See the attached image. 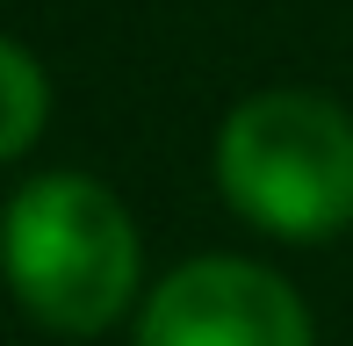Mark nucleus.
Returning a JSON list of instances; mask_svg holds the SVG:
<instances>
[{"mask_svg": "<svg viewBox=\"0 0 353 346\" xmlns=\"http://www.w3.org/2000/svg\"><path fill=\"white\" fill-rule=\"evenodd\" d=\"M0 281L37 332L101 339L152 289L130 202L79 166L29 173L0 202Z\"/></svg>", "mask_w": 353, "mask_h": 346, "instance_id": "1", "label": "nucleus"}, {"mask_svg": "<svg viewBox=\"0 0 353 346\" xmlns=\"http://www.w3.org/2000/svg\"><path fill=\"white\" fill-rule=\"evenodd\" d=\"M130 346H317V318L267 260L195 253L137 296Z\"/></svg>", "mask_w": 353, "mask_h": 346, "instance_id": "3", "label": "nucleus"}, {"mask_svg": "<svg viewBox=\"0 0 353 346\" xmlns=\"http://www.w3.org/2000/svg\"><path fill=\"white\" fill-rule=\"evenodd\" d=\"M51 130V72L22 37L0 29V166L29 159Z\"/></svg>", "mask_w": 353, "mask_h": 346, "instance_id": "4", "label": "nucleus"}, {"mask_svg": "<svg viewBox=\"0 0 353 346\" xmlns=\"http://www.w3.org/2000/svg\"><path fill=\"white\" fill-rule=\"evenodd\" d=\"M210 173L245 231L325 245L353 231V108L317 87H260L216 123Z\"/></svg>", "mask_w": 353, "mask_h": 346, "instance_id": "2", "label": "nucleus"}]
</instances>
